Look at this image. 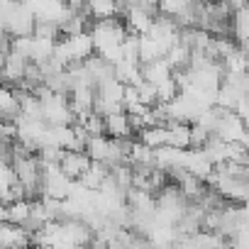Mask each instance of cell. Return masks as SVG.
I'll return each instance as SVG.
<instances>
[{
	"label": "cell",
	"mask_w": 249,
	"mask_h": 249,
	"mask_svg": "<svg viewBox=\"0 0 249 249\" xmlns=\"http://www.w3.org/2000/svg\"><path fill=\"white\" fill-rule=\"evenodd\" d=\"M244 135H247V127H244L242 117L237 112H225L220 117V122H217V130H215L213 137H217L225 144H237Z\"/></svg>",
	"instance_id": "1"
},
{
	"label": "cell",
	"mask_w": 249,
	"mask_h": 249,
	"mask_svg": "<svg viewBox=\"0 0 249 249\" xmlns=\"http://www.w3.org/2000/svg\"><path fill=\"white\" fill-rule=\"evenodd\" d=\"M0 247L3 249H30L32 247V232L20 225H0Z\"/></svg>",
	"instance_id": "2"
},
{
	"label": "cell",
	"mask_w": 249,
	"mask_h": 249,
	"mask_svg": "<svg viewBox=\"0 0 249 249\" xmlns=\"http://www.w3.org/2000/svg\"><path fill=\"white\" fill-rule=\"evenodd\" d=\"M132 122L127 112H115L110 117H105V135L110 140H120V142H127V137L132 135Z\"/></svg>",
	"instance_id": "3"
},
{
	"label": "cell",
	"mask_w": 249,
	"mask_h": 249,
	"mask_svg": "<svg viewBox=\"0 0 249 249\" xmlns=\"http://www.w3.org/2000/svg\"><path fill=\"white\" fill-rule=\"evenodd\" d=\"M59 166H61V171H64L71 181H78V178L88 171L90 159L86 157V152H64Z\"/></svg>",
	"instance_id": "4"
},
{
	"label": "cell",
	"mask_w": 249,
	"mask_h": 249,
	"mask_svg": "<svg viewBox=\"0 0 249 249\" xmlns=\"http://www.w3.org/2000/svg\"><path fill=\"white\" fill-rule=\"evenodd\" d=\"M20 100L15 95V88L0 86V122H18L20 120Z\"/></svg>",
	"instance_id": "5"
},
{
	"label": "cell",
	"mask_w": 249,
	"mask_h": 249,
	"mask_svg": "<svg viewBox=\"0 0 249 249\" xmlns=\"http://www.w3.org/2000/svg\"><path fill=\"white\" fill-rule=\"evenodd\" d=\"M112 73H115V78L122 86L140 88L144 83V78H142V64H137V61H120L117 66H112Z\"/></svg>",
	"instance_id": "6"
},
{
	"label": "cell",
	"mask_w": 249,
	"mask_h": 249,
	"mask_svg": "<svg viewBox=\"0 0 249 249\" xmlns=\"http://www.w3.org/2000/svg\"><path fill=\"white\" fill-rule=\"evenodd\" d=\"M110 149H112V140L110 137H90L86 144V157L95 164H110ZM110 169V166H107Z\"/></svg>",
	"instance_id": "7"
},
{
	"label": "cell",
	"mask_w": 249,
	"mask_h": 249,
	"mask_svg": "<svg viewBox=\"0 0 249 249\" xmlns=\"http://www.w3.org/2000/svg\"><path fill=\"white\" fill-rule=\"evenodd\" d=\"M171 76H174V69L169 66V61H166V59H157V61H152V64H144V66H142V78H144V83L159 86V83L169 81Z\"/></svg>",
	"instance_id": "8"
},
{
	"label": "cell",
	"mask_w": 249,
	"mask_h": 249,
	"mask_svg": "<svg viewBox=\"0 0 249 249\" xmlns=\"http://www.w3.org/2000/svg\"><path fill=\"white\" fill-rule=\"evenodd\" d=\"M120 10H122V8H120L117 3H112V0H93V3H88V5L83 8V13H86V15H90L95 22L115 20Z\"/></svg>",
	"instance_id": "9"
},
{
	"label": "cell",
	"mask_w": 249,
	"mask_h": 249,
	"mask_svg": "<svg viewBox=\"0 0 249 249\" xmlns=\"http://www.w3.org/2000/svg\"><path fill=\"white\" fill-rule=\"evenodd\" d=\"M110 178V169L105 166V164H95V161H90V166H88V171L78 178L88 191H100L103 188V183Z\"/></svg>",
	"instance_id": "10"
},
{
	"label": "cell",
	"mask_w": 249,
	"mask_h": 249,
	"mask_svg": "<svg viewBox=\"0 0 249 249\" xmlns=\"http://www.w3.org/2000/svg\"><path fill=\"white\" fill-rule=\"evenodd\" d=\"M232 37L237 39L239 47L249 44V3L242 10L232 13Z\"/></svg>",
	"instance_id": "11"
},
{
	"label": "cell",
	"mask_w": 249,
	"mask_h": 249,
	"mask_svg": "<svg viewBox=\"0 0 249 249\" xmlns=\"http://www.w3.org/2000/svg\"><path fill=\"white\" fill-rule=\"evenodd\" d=\"M169 140H171V132L166 124H161V127H149V130H142L140 132V142L147 144L149 149H161V147H169Z\"/></svg>",
	"instance_id": "12"
},
{
	"label": "cell",
	"mask_w": 249,
	"mask_h": 249,
	"mask_svg": "<svg viewBox=\"0 0 249 249\" xmlns=\"http://www.w3.org/2000/svg\"><path fill=\"white\" fill-rule=\"evenodd\" d=\"M157 59H166L164 47H161L157 39H152L149 35H142V37H140V64L144 66V64H152V61H157Z\"/></svg>",
	"instance_id": "13"
},
{
	"label": "cell",
	"mask_w": 249,
	"mask_h": 249,
	"mask_svg": "<svg viewBox=\"0 0 249 249\" xmlns=\"http://www.w3.org/2000/svg\"><path fill=\"white\" fill-rule=\"evenodd\" d=\"M137 169H154V149H149L142 142H132L130 144V157H127Z\"/></svg>",
	"instance_id": "14"
},
{
	"label": "cell",
	"mask_w": 249,
	"mask_h": 249,
	"mask_svg": "<svg viewBox=\"0 0 249 249\" xmlns=\"http://www.w3.org/2000/svg\"><path fill=\"white\" fill-rule=\"evenodd\" d=\"M30 213H32V200H15L8 205V222L10 225H20V227H27L30 222Z\"/></svg>",
	"instance_id": "15"
},
{
	"label": "cell",
	"mask_w": 249,
	"mask_h": 249,
	"mask_svg": "<svg viewBox=\"0 0 249 249\" xmlns=\"http://www.w3.org/2000/svg\"><path fill=\"white\" fill-rule=\"evenodd\" d=\"M176 95H178V86H176L174 76L157 86V105H169L171 100H176Z\"/></svg>",
	"instance_id": "16"
},
{
	"label": "cell",
	"mask_w": 249,
	"mask_h": 249,
	"mask_svg": "<svg viewBox=\"0 0 249 249\" xmlns=\"http://www.w3.org/2000/svg\"><path fill=\"white\" fill-rule=\"evenodd\" d=\"M137 93H140V103L144 105V107H157V86H152V83H142L140 88H137Z\"/></svg>",
	"instance_id": "17"
},
{
	"label": "cell",
	"mask_w": 249,
	"mask_h": 249,
	"mask_svg": "<svg viewBox=\"0 0 249 249\" xmlns=\"http://www.w3.org/2000/svg\"><path fill=\"white\" fill-rule=\"evenodd\" d=\"M234 112L242 117L244 127H247V132H249V95H244V98L239 100V105H237V110H234Z\"/></svg>",
	"instance_id": "18"
},
{
	"label": "cell",
	"mask_w": 249,
	"mask_h": 249,
	"mask_svg": "<svg viewBox=\"0 0 249 249\" xmlns=\"http://www.w3.org/2000/svg\"><path fill=\"white\" fill-rule=\"evenodd\" d=\"M5 222H8V205L0 203V225H5Z\"/></svg>",
	"instance_id": "19"
},
{
	"label": "cell",
	"mask_w": 249,
	"mask_h": 249,
	"mask_svg": "<svg viewBox=\"0 0 249 249\" xmlns=\"http://www.w3.org/2000/svg\"><path fill=\"white\" fill-rule=\"evenodd\" d=\"M35 249H47V247H35Z\"/></svg>",
	"instance_id": "20"
}]
</instances>
